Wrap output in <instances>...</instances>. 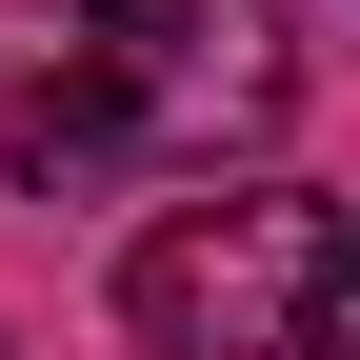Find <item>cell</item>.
Instances as JSON below:
<instances>
[{
	"label": "cell",
	"mask_w": 360,
	"mask_h": 360,
	"mask_svg": "<svg viewBox=\"0 0 360 360\" xmlns=\"http://www.w3.org/2000/svg\"><path fill=\"white\" fill-rule=\"evenodd\" d=\"M300 360H360V220L321 240V300H300Z\"/></svg>",
	"instance_id": "277c9868"
},
{
	"label": "cell",
	"mask_w": 360,
	"mask_h": 360,
	"mask_svg": "<svg viewBox=\"0 0 360 360\" xmlns=\"http://www.w3.org/2000/svg\"><path fill=\"white\" fill-rule=\"evenodd\" d=\"M0 360H20V340H0Z\"/></svg>",
	"instance_id": "5b68a950"
},
{
	"label": "cell",
	"mask_w": 360,
	"mask_h": 360,
	"mask_svg": "<svg viewBox=\"0 0 360 360\" xmlns=\"http://www.w3.org/2000/svg\"><path fill=\"white\" fill-rule=\"evenodd\" d=\"M101 160H141L120 141V80H101V20L0 0V180H101Z\"/></svg>",
	"instance_id": "3957f363"
},
{
	"label": "cell",
	"mask_w": 360,
	"mask_h": 360,
	"mask_svg": "<svg viewBox=\"0 0 360 360\" xmlns=\"http://www.w3.org/2000/svg\"><path fill=\"white\" fill-rule=\"evenodd\" d=\"M321 200H180L120 260V340L141 360H300V300H321Z\"/></svg>",
	"instance_id": "7a4b0ae2"
},
{
	"label": "cell",
	"mask_w": 360,
	"mask_h": 360,
	"mask_svg": "<svg viewBox=\"0 0 360 360\" xmlns=\"http://www.w3.org/2000/svg\"><path fill=\"white\" fill-rule=\"evenodd\" d=\"M101 20V80H120V141L180 160V180H220V160H260L300 120V40H281V0H80Z\"/></svg>",
	"instance_id": "6da1fadb"
}]
</instances>
